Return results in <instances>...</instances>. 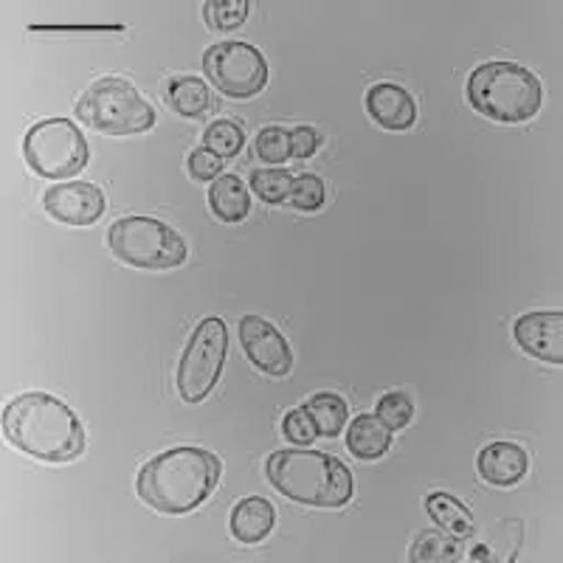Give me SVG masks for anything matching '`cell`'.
<instances>
[{
  "label": "cell",
  "mask_w": 563,
  "mask_h": 563,
  "mask_svg": "<svg viewBox=\"0 0 563 563\" xmlns=\"http://www.w3.org/2000/svg\"><path fill=\"white\" fill-rule=\"evenodd\" d=\"M3 434L14 449L40 462H70L85 454V429L77 411L45 391H26L3 409Z\"/></svg>",
  "instance_id": "1"
},
{
  "label": "cell",
  "mask_w": 563,
  "mask_h": 563,
  "mask_svg": "<svg viewBox=\"0 0 563 563\" xmlns=\"http://www.w3.org/2000/svg\"><path fill=\"white\" fill-rule=\"evenodd\" d=\"M220 474H223V462L218 454L184 445L144 462L135 479V490L141 501L155 512L184 516L209 499L218 487Z\"/></svg>",
  "instance_id": "2"
},
{
  "label": "cell",
  "mask_w": 563,
  "mask_h": 563,
  "mask_svg": "<svg viewBox=\"0 0 563 563\" xmlns=\"http://www.w3.org/2000/svg\"><path fill=\"white\" fill-rule=\"evenodd\" d=\"M268 482L288 499L308 507H344L355 493L350 467L321 451H276L265 462Z\"/></svg>",
  "instance_id": "3"
},
{
  "label": "cell",
  "mask_w": 563,
  "mask_h": 563,
  "mask_svg": "<svg viewBox=\"0 0 563 563\" xmlns=\"http://www.w3.org/2000/svg\"><path fill=\"white\" fill-rule=\"evenodd\" d=\"M541 82L530 68L516 63H485L467 79V102L493 122L519 124L541 108Z\"/></svg>",
  "instance_id": "4"
},
{
  "label": "cell",
  "mask_w": 563,
  "mask_h": 563,
  "mask_svg": "<svg viewBox=\"0 0 563 563\" xmlns=\"http://www.w3.org/2000/svg\"><path fill=\"white\" fill-rule=\"evenodd\" d=\"M77 119L97 133L135 135L155 128V108L128 79L102 77L79 97Z\"/></svg>",
  "instance_id": "5"
},
{
  "label": "cell",
  "mask_w": 563,
  "mask_h": 563,
  "mask_svg": "<svg viewBox=\"0 0 563 563\" xmlns=\"http://www.w3.org/2000/svg\"><path fill=\"white\" fill-rule=\"evenodd\" d=\"M108 245L124 265L144 271H169L186 263V243L173 225L153 218H122L108 231Z\"/></svg>",
  "instance_id": "6"
},
{
  "label": "cell",
  "mask_w": 563,
  "mask_h": 563,
  "mask_svg": "<svg viewBox=\"0 0 563 563\" xmlns=\"http://www.w3.org/2000/svg\"><path fill=\"white\" fill-rule=\"evenodd\" d=\"M229 355V327L223 319H203L192 330L180 355L175 386L184 404H200L214 391Z\"/></svg>",
  "instance_id": "7"
},
{
  "label": "cell",
  "mask_w": 563,
  "mask_h": 563,
  "mask_svg": "<svg viewBox=\"0 0 563 563\" xmlns=\"http://www.w3.org/2000/svg\"><path fill=\"white\" fill-rule=\"evenodd\" d=\"M23 158L40 178H74L88 167V141L68 119L37 122L23 139Z\"/></svg>",
  "instance_id": "8"
},
{
  "label": "cell",
  "mask_w": 563,
  "mask_h": 563,
  "mask_svg": "<svg viewBox=\"0 0 563 563\" xmlns=\"http://www.w3.org/2000/svg\"><path fill=\"white\" fill-rule=\"evenodd\" d=\"M203 70L211 85L231 99H251L268 85V63L251 43H218L206 48Z\"/></svg>",
  "instance_id": "9"
},
{
  "label": "cell",
  "mask_w": 563,
  "mask_h": 563,
  "mask_svg": "<svg viewBox=\"0 0 563 563\" xmlns=\"http://www.w3.org/2000/svg\"><path fill=\"white\" fill-rule=\"evenodd\" d=\"M240 344H243L251 364L265 375L285 378L294 366V352H290L288 339L260 316H245L240 321Z\"/></svg>",
  "instance_id": "10"
},
{
  "label": "cell",
  "mask_w": 563,
  "mask_h": 563,
  "mask_svg": "<svg viewBox=\"0 0 563 563\" xmlns=\"http://www.w3.org/2000/svg\"><path fill=\"white\" fill-rule=\"evenodd\" d=\"M43 206L59 223L90 225L104 214V192L85 180L57 184L43 195Z\"/></svg>",
  "instance_id": "11"
},
{
  "label": "cell",
  "mask_w": 563,
  "mask_h": 563,
  "mask_svg": "<svg viewBox=\"0 0 563 563\" xmlns=\"http://www.w3.org/2000/svg\"><path fill=\"white\" fill-rule=\"evenodd\" d=\"M512 335L527 355L547 364H563V313L561 310H541L527 313L512 324Z\"/></svg>",
  "instance_id": "12"
},
{
  "label": "cell",
  "mask_w": 563,
  "mask_h": 563,
  "mask_svg": "<svg viewBox=\"0 0 563 563\" xmlns=\"http://www.w3.org/2000/svg\"><path fill=\"white\" fill-rule=\"evenodd\" d=\"M476 471L487 485L512 487L519 485L530 471V456L516 442H490L476 456Z\"/></svg>",
  "instance_id": "13"
},
{
  "label": "cell",
  "mask_w": 563,
  "mask_h": 563,
  "mask_svg": "<svg viewBox=\"0 0 563 563\" xmlns=\"http://www.w3.org/2000/svg\"><path fill=\"white\" fill-rule=\"evenodd\" d=\"M366 110L384 130H409L417 122V102L409 90L400 85L380 82L372 85L366 93Z\"/></svg>",
  "instance_id": "14"
},
{
  "label": "cell",
  "mask_w": 563,
  "mask_h": 563,
  "mask_svg": "<svg viewBox=\"0 0 563 563\" xmlns=\"http://www.w3.org/2000/svg\"><path fill=\"white\" fill-rule=\"evenodd\" d=\"M276 525V510L263 496H249L238 501L231 510V536L238 538L240 544H260L268 538V532Z\"/></svg>",
  "instance_id": "15"
},
{
  "label": "cell",
  "mask_w": 563,
  "mask_h": 563,
  "mask_svg": "<svg viewBox=\"0 0 563 563\" xmlns=\"http://www.w3.org/2000/svg\"><path fill=\"white\" fill-rule=\"evenodd\" d=\"M346 449L355 460H380L391 449V429L378 415H361L350 422Z\"/></svg>",
  "instance_id": "16"
},
{
  "label": "cell",
  "mask_w": 563,
  "mask_h": 563,
  "mask_svg": "<svg viewBox=\"0 0 563 563\" xmlns=\"http://www.w3.org/2000/svg\"><path fill=\"white\" fill-rule=\"evenodd\" d=\"M209 206L214 218H220L223 223H240L249 218L251 195L238 175H220L209 186Z\"/></svg>",
  "instance_id": "17"
},
{
  "label": "cell",
  "mask_w": 563,
  "mask_h": 563,
  "mask_svg": "<svg viewBox=\"0 0 563 563\" xmlns=\"http://www.w3.org/2000/svg\"><path fill=\"white\" fill-rule=\"evenodd\" d=\"M426 510H429L431 521L440 527L442 532H449L454 538H471L474 536V516L462 505L460 499H454L451 493H431L426 499Z\"/></svg>",
  "instance_id": "18"
},
{
  "label": "cell",
  "mask_w": 563,
  "mask_h": 563,
  "mask_svg": "<svg viewBox=\"0 0 563 563\" xmlns=\"http://www.w3.org/2000/svg\"><path fill=\"white\" fill-rule=\"evenodd\" d=\"M301 409L313 417L316 431H319V437H327V440L339 437L346 429V420H350V409H346L344 400L339 395H330V391L313 395Z\"/></svg>",
  "instance_id": "19"
},
{
  "label": "cell",
  "mask_w": 563,
  "mask_h": 563,
  "mask_svg": "<svg viewBox=\"0 0 563 563\" xmlns=\"http://www.w3.org/2000/svg\"><path fill=\"white\" fill-rule=\"evenodd\" d=\"M167 99H169V108L180 115H195L206 113L211 104V93H209V85L198 77H175L169 79V88H167Z\"/></svg>",
  "instance_id": "20"
},
{
  "label": "cell",
  "mask_w": 563,
  "mask_h": 563,
  "mask_svg": "<svg viewBox=\"0 0 563 563\" xmlns=\"http://www.w3.org/2000/svg\"><path fill=\"white\" fill-rule=\"evenodd\" d=\"M411 561L415 563H451L462 561V544L460 538L449 536V532L429 530L422 532L411 547Z\"/></svg>",
  "instance_id": "21"
},
{
  "label": "cell",
  "mask_w": 563,
  "mask_h": 563,
  "mask_svg": "<svg viewBox=\"0 0 563 563\" xmlns=\"http://www.w3.org/2000/svg\"><path fill=\"white\" fill-rule=\"evenodd\" d=\"M294 175L288 169H254L251 175V192L271 206L288 203Z\"/></svg>",
  "instance_id": "22"
},
{
  "label": "cell",
  "mask_w": 563,
  "mask_h": 563,
  "mask_svg": "<svg viewBox=\"0 0 563 563\" xmlns=\"http://www.w3.org/2000/svg\"><path fill=\"white\" fill-rule=\"evenodd\" d=\"M245 144V133L238 122H229V119H220V122L209 124L203 133V147L211 150L220 158H234L240 155Z\"/></svg>",
  "instance_id": "23"
},
{
  "label": "cell",
  "mask_w": 563,
  "mask_h": 563,
  "mask_svg": "<svg viewBox=\"0 0 563 563\" xmlns=\"http://www.w3.org/2000/svg\"><path fill=\"white\" fill-rule=\"evenodd\" d=\"M249 0H209L203 7L206 26L214 32H234L249 18Z\"/></svg>",
  "instance_id": "24"
},
{
  "label": "cell",
  "mask_w": 563,
  "mask_h": 563,
  "mask_svg": "<svg viewBox=\"0 0 563 563\" xmlns=\"http://www.w3.org/2000/svg\"><path fill=\"white\" fill-rule=\"evenodd\" d=\"M327 200V189H324V180L316 178V175H294V186H290V200L296 209L301 211H316L321 209Z\"/></svg>",
  "instance_id": "25"
},
{
  "label": "cell",
  "mask_w": 563,
  "mask_h": 563,
  "mask_svg": "<svg viewBox=\"0 0 563 563\" xmlns=\"http://www.w3.org/2000/svg\"><path fill=\"white\" fill-rule=\"evenodd\" d=\"M375 415H378L391 431L406 429L411 422V417H415V404H411V397L404 395V391H386L378 400Z\"/></svg>",
  "instance_id": "26"
},
{
  "label": "cell",
  "mask_w": 563,
  "mask_h": 563,
  "mask_svg": "<svg viewBox=\"0 0 563 563\" xmlns=\"http://www.w3.org/2000/svg\"><path fill=\"white\" fill-rule=\"evenodd\" d=\"M256 155L265 164H285L290 158V133L282 128H265L256 135Z\"/></svg>",
  "instance_id": "27"
},
{
  "label": "cell",
  "mask_w": 563,
  "mask_h": 563,
  "mask_svg": "<svg viewBox=\"0 0 563 563\" xmlns=\"http://www.w3.org/2000/svg\"><path fill=\"white\" fill-rule=\"evenodd\" d=\"M282 434L288 437L290 442H296V445H310V442H316L319 431H316V422L308 411L294 409L282 420Z\"/></svg>",
  "instance_id": "28"
},
{
  "label": "cell",
  "mask_w": 563,
  "mask_h": 563,
  "mask_svg": "<svg viewBox=\"0 0 563 563\" xmlns=\"http://www.w3.org/2000/svg\"><path fill=\"white\" fill-rule=\"evenodd\" d=\"M220 173H223V158L211 150L200 147L189 155V175L195 180H218Z\"/></svg>",
  "instance_id": "29"
},
{
  "label": "cell",
  "mask_w": 563,
  "mask_h": 563,
  "mask_svg": "<svg viewBox=\"0 0 563 563\" xmlns=\"http://www.w3.org/2000/svg\"><path fill=\"white\" fill-rule=\"evenodd\" d=\"M319 133L310 124H299V128L290 130V155L294 158H310L319 150Z\"/></svg>",
  "instance_id": "30"
},
{
  "label": "cell",
  "mask_w": 563,
  "mask_h": 563,
  "mask_svg": "<svg viewBox=\"0 0 563 563\" xmlns=\"http://www.w3.org/2000/svg\"><path fill=\"white\" fill-rule=\"evenodd\" d=\"M474 561H496V555H490V550H487V547H476Z\"/></svg>",
  "instance_id": "31"
}]
</instances>
